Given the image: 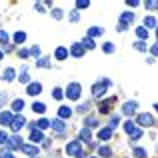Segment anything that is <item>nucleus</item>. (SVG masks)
<instances>
[{"mask_svg":"<svg viewBox=\"0 0 158 158\" xmlns=\"http://www.w3.org/2000/svg\"><path fill=\"white\" fill-rule=\"evenodd\" d=\"M20 148H22L24 154H28L30 158H36V156H38V152H40V150H38V146H34V144H22Z\"/></svg>","mask_w":158,"mask_h":158,"instance_id":"423d86ee","label":"nucleus"},{"mask_svg":"<svg viewBox=\"0 0 158 158\" xmlns=\"http://www.w3.org/2000/svg\"><path fill=\"white\" fill-rule=\"evenodd\" d=\"M66 154L82 158V144L78 142V140H72V142H68V144H66Z\"/></svg>","mask_w":158,"mask_h":158,"instance_id":"f257e3e1","label":"nucleus"},{"mask_svg":"<svg viewBox=\"0 0 158 158\" xmlns=\"http://www.w3.org/2000/svg\"><path fill=\"white\" fill-rule=\"evenodd\" d=\"M28 80H30V76L26 74V66H24V68H22V74H20V82H28Z\"/></svg>","mask_w":158,"mask_h":158,"instance_id":"72a5a7b5","label":"nucleus"},{"mask_svg":"<svg viewBox=\"0 0 158 158\" xmlns=\"http://www.w3.org/2000/svg\"><path fill=\"white\" fill-rule=\"evenodd\" d=\"M10 126H12V130H16V132H18L22 126H26V118H24L22 114L14 116V118H12V124H10Z\"/></svg>","mask_w":158,"mask_h":158,"instance_id":"6e6552de","label":"nucleus"},{"mask_svg":"<svg viewBox=\"0 0 158 158\" xmlns=\"http://www.w3.org/2000/svg\"><path fill=\"white\" fill-rule=\"evenodd\" d=\"M26 92L30 94V96H38V94L42 92V86H40L38 82H30V84H28V88H26Z\"/></svg>","mask_w":158,"mask_h":158,"instance_id":"9d476101","label":"nucleus"},{"mask_svg":"<svg viewBox=\"0 0 158 158\" xmlns=\"http://www.w3.org/2000/svg\"><path fill=\"white\" fill-rule=\"evenodd\" d=\"M22 108H24V100H22V98H18V100L12 102V110H14V112H20Z\"/></svg>","mask_w":158,"mask_h":158,"instance_id":"5701e85b","label":"nucleus"},{"mask_svg":"<svg viewBox=\"0 0 158 158\" xmlns=\"http://www.w3.org/2000/svg\"><path fill=\"white\" fill-rule=\"evenodd\" d=\"M2 58H4V52H2V50H0V60H2Z\"/></svg>","mask_w":158,"mask_h":158,"instance_id":"603ef678","label":"nucleus"},{"mask_svg":"<svg viewBox=\"0 0 158 158\" xmlns=\"http://www.w3.org/2000/svg\"><path fill=\"white\" fill-rule=\"evenodd\" d=\"M136 122H138L140 126L148 128V126H152V124H154V118H152L150 114H138V118H136Z\"/></svg>","mask_w":158,"mask_h":158,"instance_id":"39448f33","label":"nucleus"},{"mask_svg":"<svg viewBox=\"0 0 158 158\" xmlns=\"http://www.w3.org/2000/svg\"><path fill=\"white\" fill-rule=\"evenodd\" d=\"M6 140H8V134L4 130H0V144H6Z\"/></svg>","mask_w":158,"mask_h":158,"instance_id":"ea45409f","label":"nucleus"},{"mask_svg":"<svg viewBox=\"0 0 158 158\" xmlns=\"http://www.w3.org/2000/svg\"><path fill=\"white\" fill-rule=\"evenodd\" d=\"M30 140H32V142H40V140H44L42 132L36 130V128H32V130H30Z\"/></svg>","mask_w":158,"mask_h":158,"instance_id":"4468645a","label":"nucleus"},{"mask_svg":"<svg viewBox=\"0 0 158 158\" xmlns=\"http://www.w3.org/2000/svg\"><path fill=\"white\" fill-rule=\"evenodd\" d=\"M66 56H68V50H66L64 46L56 48V58H58V60H66Z\"/></svg>","mask_w":158,"mask_h":158,"instance_id":"412c9836","label":"nucleus"},{"mask_svg":"<svg viewBox=\"0 0 158 158\" xmlns=\"http://www.w3.org/2000/svg\"><path fill=\"white\" fill-rule=\"evenodd\" d=\"M36 64H38L40 68H48V66H50V62H48L46 58H42V60H38V62H36Z\"/></svg>","mask_w":158,"mask_h":158,"instance_id":"e433bc0d","label":"nucleus"},{"mask_svg":"<svg viewBox=\"0 0 158 158\" xmlns=\"http://www.w3.org/2000/svg\"><path fill=\"white\" fill-rule=\"evenodd\" d=\"M6 146H8V148H10V150H12V148H20V146H22V138H20V136H18V134H14V136H10V138H8V140H6Z\"/></svg>","mask_w":158,"mask_h":158,"instance_id":"1a4fd4ad","label":"nucleus"},{"mask_svg":"<svg viewBox=\"0 0 158 158\" xmlns=\"http://www.w3.org/2000/svg\"><path fill=\"white\" fill-rule=\"evenodd\" d=\"M110 136H112L110 128H102V130L98 132V138H100V140H110Z\"/></svg>","mask_w":158,"mask_h":158,"instance_id":"6ab92c4d","label":"nucleus"},{"mask_svg":"<svg viewBox=\"0 0 158 158\" xmlns=\"http://www.w3.org/2000/svg\"><path fill=\"white\" fill-rule=\"evenodd\" d=\"M144 24H146V26H148V28H152V26H154V24H156V20H154V18H152V16H148V18H146V20H144ZM148 28H146V30H148Z\"/></svg>","mask_w":158,"mask_h":158,"instance_id":"f704fd0d","label":"nucleus"},{"mask_svg":"<svg viewBox=\"0 0 158 158\" xmlns=\"http://www.w3.org/2000/svg\"><path fill=\"white\" fill-rule=\"evenodd\" d=\"M0 42H2V44H6V42H8V34H6L4 30H0Z\"/></svg>","mask_w":158,"mask_h":158,"instance_id":"58836bf2","label":"nucleus"},{"mask_svg":"<svg viewBox=\"0 0 158 158\" xmlns=\"http://www.w3.org/2000/svg\"><path fill=\"white\" fill-rule=\"evenodd\" d=\"M48 126H50V122H48L46 118H40L38 122H34V128H36V130H44V128H48Z\"/></svg>","mask_w":158,"mask_h":158,"instance_id":"a211bd4d","label":"nucleus"},{"mask_svg":"<svg viewBox=\"0 0 158 158\" xmlns=\"http://www.w3.org/2000/svg\"><path fill=\"white\" fill-rule=\"evenodd\" d=\"M108 86H110V80H108V78H104V80H102V82H98V84H94V86H92V96L100 98L102 94L106 92V88H108Z\"/></svg>","mask_w":158,"mask_h":158,"instance_id":"f03ea898","label":"nucleus"},{"mask_svg":"<svg viewBox=\"0 0 158 158\" xmlns=\"http://www.w3.org/2000/svg\"><path fill=\"white\" fill-rule=\"evenodd\" d=\"M116 126H118V118L114 116V118H112V122H110V130H114Z\"/></svg>","mask_w":158,"mask_h":158,"instance_id":"49530a36","label":"nucleus"},{"mask_svg":"<svg viewBox=\"0 0 158 158\" xmlns=\"http://www.w3.org/2000/svg\"><path fill=\"white\" fill-rule=\"evenodd\" d=\"M136 34H138L140 40H146L148 38V30H146V28H136Z\"/></svg>","mask_w":158,"mask_h":158,"instance_id":"a878e982","label":"nucleus"},{"mask_svg":"<svg viewBox=\"0 0 158 158\" xmlns=\"http://www.w3.org/2000/svg\"><path fill=\"white\" fill-rule=\"evenodd\" d=\"M4 80H6V82L14 80V70H12V68H8L6 72H4Z\"/></svg>","mask_w":158,"mask_h":158,"instance_id":"c85d7f7f","label":"nucleus"},{"mask_svg":"<svg viewBox=\"0 0 158 158\" xmlns=\"http://www.w3.org/2000/svg\"><path fill=\"white\" fill-rule=\"evenodd\" d=\"M50 128H52V130H54V132H56V134H64V132H66V124H64V122H62V120H60V118H56V120H52V122H50Z\"/></svg>","mask_w":158,"mask_h":158,"instance_id":"0eeeda50","label":"nucleus"},{"mask_svg":"<svg viewBox=\"0 0 158 158\" xmlns=\"http://www.w3.org/2000/svg\"><path fill=\"white\" fill-rule=\"evenodd\" d=\"M70 114H72V110H70L68 106H60V110H58V118H60V120L70 118Z\"/></svg>","mask_w":158,"mask_h":158,"instance_id":"f8f14e48","label":"nucleus"},{"mask_svg":"<svg viewBox=\"0 0 158 158\" xmlns=\"http://www.w3.org/2000/svg\"><path fill=\"white\" fill-rule=\"evenodd\" d=\"M114 102H116V98H114V96L108 98V100H104V102L100 104V112H108V110H110V106H114Z\"/></svg>","mask_w":158,"mask_h":158,"instance_id":"ddd939ff","label":"nucleus"},{"mask_svg":"<svg viewBox=\"0 0 158 158\" xmlns=\"http://www.w3.org/2000/svg\"><path fill=\"white\" fill-rule=\"evenodd\" d=\"M52 96L56 98V100H62V96H64V92H62L60 88H54V92H52Z\"/></svg>","mask_w":158,"mask_h":158,"instance_id":"473e14b6","label":"nucleus"},{"mask_svg":"<svg viewBox=\"0 0 158 158\" xmlns=\"http://www.w3.org/2000/svg\"><path fill=\"white\" fill-rule=\"evenodd\" d=\"M32 110H34V112H38V114H42V112L46 110V106H44L42 102H34V104H32Z\"/></svg>","mask_w":158,"mask_h":158,"instance_id":"393cba45","label":"nucleus"},{"mask_svg":"<svg viewBox=\"0 0 158 158\" xmlns=\"http://www.w3.org/2000/svg\"><path fill=\"white\" fill-rule=\"evenodd\" d=\"M92 158H94V156H92Z\"/></svg>","mask_w":158,"mask_h":158,"instance_id":"6e6d98bb","label":"nucleus"},{"mask_svg":"<svg viewBox=\"0 0 158 158\" xmlns=\"http://www.w3.org/2000/svg\"><path fill=\"white\" fill-rule=\"evenodd\" d=\"M78 138H80V140H84V142H90L92 134H90V130H88V128H82V130H80V134H78Z\"/></svg>","mask_w":158,"mask_h":158,"instance_id":"f3484780","label":"nucleus"},{"mask_svg":"<svg viewBox=\"0 0 158 158\" xmlns=\"http://www.w3.org/2000/svg\"><path fill=\"white\" fill-rule=\"evenodd\" d=\"M124 130H126L128 134L132 136V140H138L140 136H142V130H140V128H136L132 120H128V122H124Z\"/></svg>","mask_w":158,"mask_h":158,"instance_id":"7ed1b4c3","label":"nucleus"},{"mask_svg":"<svg viewBox=\"0 0 158 158\" xmlns=\"http://www.w3.org/2000/svg\"><path fill=\"white\" fill-rule=\"evenodd\" d=\"M82 48H94V40H92V38H88V36H86V38L82 40Z\"/></svg>","mask_w":158,"mask_h":158,"instance_id":"cd10ccee","label":"nucleus"},{"mask_svg":"<svg viewBox=\"0 0 158 158\" xmlns=\"http://www.w3.org/2000/svg\"><path fill=\"white\" fill-rule=\"evenodd\" d=\"M80 90H82L80 84H78V82H72V84L66 88V96L72 98V100H78V98H80Z\"/></svg>","mask_w":158,"mask_h":158,"instance_id":"20e7f679","label":"nucleus"},{"mask_svg":"<svg viewBox=\"0 0 158 158\" xmlns=\"http://www.w3.org/2000/svg\"><path fill=\"white\" fill-rule=\"evenodd\" d=\"M104 52H106V54H112V52H114V44L106 42V44H104Z\"/></svg>","mask_w":158,"mask_h":158,"instance_id":"c9c22d12","label":"nucleus"},{"mask_svg":"<svg viewBox=\"0 0 158 158\" xmlns=\"http://www.w3.org/2000/svg\"><path fill=\"white\" fill-rule=\"evenodd\" d=\"M0 158H14L10 154V150H0Z\"/></svg>","mask_w":158,"mask_h":158,"instance_id":"79ce46f5","label":"nucleus"},{"mask_svg":"<svg viewBox=\"0 0 158 158\" xmlns=\"http://www.w3.org/2000/svg\"><path fill=\"white\" fill-rule=\"evenodd\" d=\"M128 4H130V6H138L140 2H138V0H128Z\"/></svg>","mask_w":158,"mask_h":158,"instance_id":"09e8293b","label":"nucleus"},{"mask_svg":"<svg viewBox=\"0 0 158 158\" xmlns=\"http://www.w3.org/2000/svg\"><path fill=\"white\" fill-rule=\"evenodd\" d=\"M24 40H26V34H24V32H16V34H14V42L16 44L24 42Z\"/></svg>","mask_w":158,"mask_h":158,"instance_id":"bb28decb","label":"nucleus"},{"mask_svg":"<svg viewBox=\"0 0 158 158\" xmlns=\"http://www.w3.org/2000/svg\"><path fill=\"white\" fill-rule=\"evenodd\" d=\"M132 20H134V14H132V12H124V14L120 16V24H122V26H128V22H132Z\"/></svg>","mask_w":158,"mask_h":158,"instance_id":"9b49d317","label":"nucleus"},{"mask_svg":"<svg viewBox=\"0 0 158 158\" xmlns=\"http://www.w3.org/2000/svg\"><path fill=\"white\" fill-rule=\"evenodd\" d=\"M98 154H100V156H110V154H112V150H110L108 146H102L100 150H98Z\"/></svg>","mask_w":158,"mask_h":158,"instance_id":"2f4dec72","label":"nucleus"},{"mask_svg":"<svg viewBox=\"0 0 158 158\" xmlns=\"http://www.w3.org/2000/svg\"><path fill=\"white\" fill-rule=\"evenodd\" d=\"M94 126H98V118L96 116H88V118H86V128H94Z\"/></svg>","mask_w":158,"mask_h":158,"instance_id":"4be33fe9","label":"nucleus"},{"mask_svg":"<svg viewBox=\"0 0 158 158\" xmlns=\"http://www.w3.org/2000/svg\"><path fill=\"white\" fill-rule=\"evenodd\" d=\"M88 108H90V104H88V102H82V104L78 106V112H80V114H82V112H86V110H88Z\"/></svg>","mask_w":158,"mask_h":158,"instance_id":"4c0bfd02","label":"nucleus"},{"mask_svg":"<svg viewBox=\"0 0 158 158\" xmlns=\"http://www.w3.org/2000/svg\"><path fill=\"white\" fill-rule=\"evenodd\" d=\"M134 156L136 158H146V150L144 148H134Z\"/></svg>","mask_w":158,"mask_h":158,"instance_id":"7c9ffc66","label":"nucleus"},{"mask_svg":"<svg viewBox=\"0 0 158 158\" xmlns=\"http://www.w3.org/2000/svg\"><path fill=\"white\" fill-rule=\"evenodd\" d=\"M102 32H104L102 28H96V26H92V28L88 30V38H94V36H100Z\"/></svg>","mask_w":158,"mask_h":158,"instance_id":"b1692460","label":"nucleus"},{"mask_svg":"<svg viewBox=\"0 0 158 158\" xmlns=\"http://www.w3.org/2000/svg\"><path fill=\"white\" fill-rule=\"evenodd\" d=\"M134 48L136 50H146V44L144 42H134Z\"/></svg>","mask_w":158,"mask_h":158,"instance_id":"37998d69","label":"nucleus"},{"mask_svg":"<svg viewBox=\"0 0 158 158\" xmlns=\"http://www.w3.org/2000/svg\"><path fill=\"white\" fill-rule=\"evenodd\" d=\"M52 16L60 20V18H62V10H58V8H56V10H52Z\"/></svg>","mask_w":158,"mask_h":158,"instance_id":"c03bdc74","label":"nucleus"},{"mask_svg":"<svg viewBox=\"0 0 158 158\" xmlns=\"http://www.w3.org/2000/svg\"><path fill=\"white\" fill-rule=\"evenodd\" d=\"M30 54H32V56H38V54H40V48L38 46H32L30 48Z\"/></svg>","mask_w":158,"mask_h":158,"instance_id":"a18cd8bd","label":"nucleus"},{"mask_svg":"<svg viewBox=\"0 0 158 158\" xmlns=\"http://www.w3.org/2000/svg\"><path fill=\"white\" fill-rule=\"evenodd\" d=\"M88 0H78V2H76V8H86V6H88Z\"/></svg>","mask_w":158,"mask_h":158,"instance_id":"a19ab883","label":"nucleus"},{"mask_svg":"<svg viewBox=\"0 0 158 158\" xmlns=\"http://www.w3.org/2000/svg\"><path fill=\"white\" fill-rule=\"evenodd\" d=\"M156 36H158V30H156Z\"/></svg>","mask_w":158,"mask_h":158,"instance_id":"5fc2aeb1","label":"nucleus"},{"mask_svg":"<svg viewBox=\"0 0 158 158\" xmlns=\"http://www.w3.org/2000/svg\"><path fill=\"white\" fill-rule=\"evenodd\" d=\"M4 100H6V96H4V94H0V108H2V104H4Z\"/></svg>","mask_w":158,"mask_h":158,"instance_id":"3c124183","label":"nucleus"},{"mask_svg":"<svg viewBox=\"0 0 158 158\" xmlns=\"http://www.w3.org/2000/svg\"><path fill=\"white\" fill-rule=\"evenodd\" d=\"M12 118H14V116H12L10 112H2V114H0V122L2 124H12Z\"/></svg>","mask_w":158,"mask_h":158,"instance_id":"aec40b11","label":"nucleus"},{"mask_svg":"<svg viewBox=\"0 0 158 158\" xmlns=\"http://www.w3.org/2000/svg\"><path fill=\"white\" fill-rule=\"evenodd\" d=\"M70 54L76 58H80L82 54H84V48H82V44H72V50H70Z\"/></svg>","mask_w":158,"mask_h":158,"instance_id":"dca6fc26","label":"nucleus"},{"mask_svg":"<svg viewBox=\"0 0 158 158\" xmlns=\"http://www.w3.org/2000/svg\"><path fill=\"white\" fill-rule=\"evenodd\" d=\"M70 20H72V22H76V20H78V12H72V14H70Z\"/></svg>","mask_w":158,"mask_h":158,"instance_id":"de8ad7c7","label":"nucleus"},{"mask_svg":"<svg viewBox=\"0 0 158 158\" xmlns=\"http://www.w3.org/2000/svg\"><path fill=\"white\" fill-rule=\"evenodd\" d=\"M134 110H136V102H134V100H132V102H126V104H124V108H122V112H124V114H128V116L134 114Z\"/></svg>","mask_w":158,"mask_h":158,"instance_id":"2eb2a0df","label":"nucleus"},{"mask_svg":"<svg viewBox=\"0 0 158 158\" xmlns=\"http://www.w3.org/2000/svg\"><path fill=\"white\" fill-rule=\"evenodd\" d=\"M154 108H156V110H158V102H156V106H154Z\"/></svg>","mask_w":158,"mask_h":158,"instance_id":"864d4df0","label":"nucleus"},{"mask_svg":"<svg viewBox=\"0 0 158 158\" xmlns=\"http://www.w3.org/2000/svg\"><path fill=\"white\" fill-rule=\"evenodd\" d=\"M146 8H148V10H158V0H148Z\"/></svg>","mask_w":158,"mask_h":158,"instance_id":"c756f323","label":"nucleus"},{"mask_svg":"<svg viewBox=\"0 0 158 158\" xmlns=\"http://www.w3.org/2000/svg\"><path fill=\"white\" fill-rule=\"evenodd\" d=\"M152 54H154V56H158V44H154V46H152Z\"/></svg>","mask_w":158,"mask_h":158,"instance_id":"8fccbe9b","label":"nucleus"}]
</instances>
